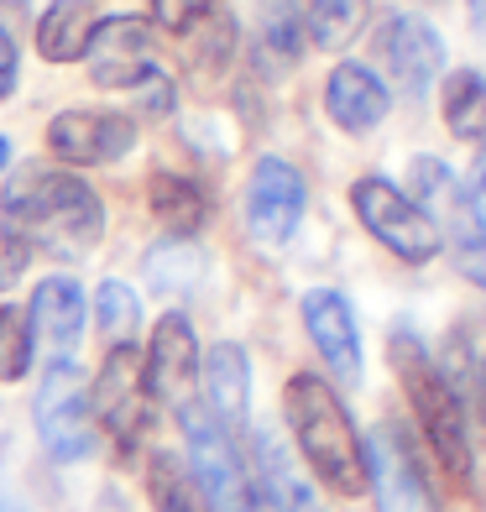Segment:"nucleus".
Here are the masks:
<instances>
[{
	"instance_id": "nucleus-3",
	"label": "nucleus",
	"mask_w": 486,
	"mask_h": 512,
	"mask_svg": "<svg viewBox=\"0 0 486 512\" xmlns=\"http://www.w3.org/2000/svg\"><path fill=\"white\" fill-rule=\"evenodd\" d=\"M387 361L398 371V387L408 392L413 413L429 434V450L434 460L445 465V476L455 486H471V429H466V398L450 387V377L439 371V361L429 356V345L413 335V330H392L387 335Z\"/></svg>"
},
{
	"instance_id": "nucleus-11",
	"label": "nucleus",
	"mask_w": 486,
	"mask_h": 512,
	"mask_svg": "<svg viewBox=\"0 0 486 512\" xmlns=\"http://www.w3.org/2000/svg\"><path fill=\"white\" fill-rule=\"evenodd\" d=\"M136 147V121L121 110H63L48 126V152L68 168H105Z\"/></svg>"
},
{
	"instance_id": "nucleus-23",
	"label": "nucleus",
	"mask_w": 486,
	"mask_h": 512,
	"mask_svg": "<svg viewBox=\"0 0 486 512\" xmlns=\"http://www.w3.org/2000/svg\"><path fill=\"white\" fill-rule=\"evenodd\" d=\"M147 199H152V215L173 230V236H194V230L210 220V199L194 178H178V173H152L147 183Z\"/></svg>"
},
{
	"instance_id": "nucleus-33",
	"label": "nucleus",
	"mask_w": 486,
	"mask_h": 512,
	"mask_svg": "<svg viewBox=\"0 0 486 512\" xmlns=\"http://www.w3.org/2000/svg\"><path fill=\"white\" fill-rule=\"evenodd\" d=\"M0 512H32L27 502H16V497H6V492H0Z\"/></svg>"
},
{
	"instance_id": "nucleus-21",
	"label": "nucleus",
	"mask_w": 486,
	"mask_h": 512,
	"mask_svg": "<svg viewBox=\"0 0 486 512\" xmlns=\"http://www.w3.org/2000/svg\"><path fill=\"white\" fill-rule=\"evenodd\" d=\"M204 267H210V256H204V246L194 236H168V241L147 246V256H142V277L157 293H189V288H199Z\"/></svg>"
},
{
	"instance_id": "nucleus-26",
	"label": "nucleus",
	"mask_w": 486,
	"mask_h": 512,
	"mask_svg": "<svg viewBox=\"0 0 486 512\" xmlns=\"http://www.w3.org/2000/svg\"><path fill=\"white\" fill-rule=\"evenodd\" d=\"M136 324H142V298L121 277H105L95 288V330L110 345H136Z\"/></svg>"
},
{
	"instance_id": "nucleus-24",
	"label": "nucleus",
	"mask_w": 486,
	"mask_h": 512,
	"mask_svg": "<svg viewBox=\"0 0 486 512\" xmlns=\"http://www.w3.org/2000/svg\"><path fill=\"white\" fill-rule=\"evenodd\" d=\"M366 11H372V0H309L304 6V32L314 48H345V42H356L361 27H366Z\"/></svg>"
},
{
	"instance_id": "nucleus-32",
	"label": "nucleus",
	"mask_w": 486,
	"mask_h": 512,
	"mask_svg": "<svg viewBox=\"0 0 486 512\" xmlns=\"http://www.w3.org/2000/svg\"><path fill=\"white\" fill-rule=\"evenodd\" d=\"M466 6H471V21L486 32V0H466Z\"/></svg>"
},
{
	"instance_id": "nucleus-15",
	"label": "nucleus",
	"mask_w": 486,
	"mask_h": 512,
	"mask_svg": "<svg viewBox=\"0 0 486 512\" xmlns=\"http://www.w3.org/2000/svg\"><path fill=\"white\" fill-rule=\"evenodd\" d=\"M298 314H304V330L314 340L319 361L330 366L345 387H356L361 382V330H356V309L345 304V293L309 288L304 304H298Z\"/></svg>"
},
{
	"instance_id": "nucleus-22",
	"label": "nucleus",
	"mask_w": 486,
	"mask_h": 512,
	"mask_svg": "<svg viewBox=\"0 0 486 512\" xmlns=\"http://www.w3.org/2000/svg\"><path fill=\"white\" fill-rule=\"evenodd\" d=\"M147 502H152V512H215L210 502H204L189 460L173 455V450L147 455Z\"/></svg>"
},
{
	"instance_id": "nucleus-19",
	"label": "nucleus",
	"mask_w": 486,
	"mask_h": 512,
	"mask_svg": "<svg viewBox=\"0 0 486 512\" xmlns=\"http://www.w3.org/2000/svg\"><path fill=\"white\" fill-rule=\"evenodd\" d=\"M95 27H100L95 0H53V6L37 16V53L48 63H79Z\"/></svg>"
},
{
	"instance_id": "nucleus-1",
	"label": "nucleus",
	"mask_w": 486,
	"mask_h": 512,
	"mask_svg": "<svg viewBox=\"0 0 486 512\" xmlns=\"http://www.w3.org/2000/svg\"><path fill=\"white\" fill-rule=\"evenodd\" d=\"M0 209H6L11 225L21 230V241L53 251L63 262L89 256L105 236V204L79 173L21 168L16 183L0 194Z\"/></svg>"
},
{
	"instance_id": "nucleus-6",
	"label": "nucleus",
	"mask_w": 486,
	"mask_h": 512,
	"mask_svg": "<svg viewBox=\"0 0 486 512\" xmlns=\"http://www.w3.org/2000/svg\"><path fill=\"white\" fill-rule=\"evenodd\" d=\"M32 424L48 460L58 465H79L95 450V418H89V377L74 356H58L37 382L32 398Z\"/></svg>"
},
{
	"instance_id": "nucleus-13",
	"label": "nucleus",
	"mask_w": 486,
	"mask_h": 512,
	"mask_svg": "<svg viewBox=\"0 0 486 512\" xmlns=\"http://www.w3.org/2000/svg\"><path fill=\"white\" fill-rule=\"evenodd\" d=\"M246 465H251V486L257 497L277 512H324L314 481L304 476L298 455L283 445L277 429H246Z\"/></svg>"
},
{
	"instance_id": "nucleus-8",
	"label": "nucleus",
	"mask_w": 486,
	"mask_h": 512,
	"mask_svg": "<svg viewBox=\"0 0 486 512\" xmlns=\"http://www.w3.org/2000/svg\"><path fill=\"white\" fill-rule=\"evenodd\" d=\"M361 460H366V492L377 497V512H439L408 424H398V418L372 424V434L361 439Z\"/></svg>"
},
{
	"instance_id": "nucleus-34",
	"label": "nucleus",
	"mask_w": 486,
	"mask_h": 512,
	"mask_svg": "<svg viewBox=\"0 0 486 512\" xmlns=\"http://www.w3.org/2000/svg\"><path fill=\"white\" fill-rule=\"evenodd\" d=\"M6 162H11V142H6V136H0V168H6Z\"/></svg>"
},
{
	"instance_id": "nucleus-12",
	"label": "nucleus",
	"mask_w": 486,
	"mask_h": 512,
	"mask_svg": "<svg viewBox=\"0 0 486 512\" xmlns=\"http://www.w3.org/2000/svg\"><path fill=\"white\" fill-rule=\"evenodd\" d=\"M372 48L382 58V68L392 74V84H403L408 95H424V89L439 79V68H445V42H439V32L429 27V21L408 16V11H392Z\"/></svg>"
},
{
	"instance_id": "nucleus-30",
	"label": "nucleus",
	"mask_w": 486,
	"mask_h": 512,
	"mask_svg": "<svg viewBox=\"0 0 486 512\" xmlns=\"http://www.w3.org/2000/svg\"><path fill=\"white\" fill-rule=\"evenodd\" d=\"M455 267L471 277V283H481L486 288V241L476 236V241H466V246H455Z\"/></svg>"
},
{
	"instance_id": "nucleus-29",
	"label": "nucleus",
	"mask_w": 486,
	"mask_h": 512,
	"mask_svg": "<svg viewBox=\"0 0 486 512\" xmlns=\"http://www.w3.org/2000/svg\"><path fill=\"white\" fill-rule=\"evenodd\" d=\"M27 262H32V246L21 241V230L11 225V215L0 209V288H11L21 272H27Z\"/></svg>"
},
{
	"instance_id": "nucleus-20",
	"label": "nucleus",
	"mask_w": 486,
	"mask_h": 512,
	"mask_svg": "<svg viewBox=\"0 0 486 512\" xmlns=\"http://www.w3.org/2000/svg\"><path fill=\"white\" fill-rule=\"evenodd\" d=\"M439 110H445V126L455 142L486 152V79L476 68L445 74V84H439Z\"/></svg>"
},
{
	"instance_id": "nucleus-16",
	"label": "nucleus",
	"mask_w": 486,
	"mask_h": 512,
	"mask_svg": "<svg viewBox=\"0 0 486 512\" xmlns=\"http://www.w3.org/2000/svg\"><path fill=\"white\" fill-rule=\"evenodd\" d=\"M147 387H152V403H183V392L194 387L199 377V340H194V324L189 314H162L152 324V345H147Z\"/></svg>"
},
{
	"instance_id": "nucleus-10",
	"label": "nucleus",
	"mask_w": 486,
	"mask_h": 512,
	"mask_svg": "<svg viewBox=\"0 0 486 512\" xmlns=\"http://www.w3.org/2000/svg\"><path fill=\"white\" fill-rule=\"evenodd\" d=\"M152 408V387H147V366L136 345H110L100 371L89 377V418L115 439V445H131L147 424Z\"/></svg>"
},
{
	"instance_id": "nucleus-9",
	"label": "nucleus",
	"mask_w": 486,
	"mask_h": 512,
	"mask_svg": "<svg viewBox=\"0 0 486 512\" xmlns=\"http://www.w3.org/2000/svg\"><path fill=\"white\" fill-rule=\"evenodd\" d=\"M304 209H309L304 173L283 157H257V168L246 178V236L267 251H283L304 225Z\"/></svg>"
},
{
	"instance_id": "nucleus-31",
	"label": "nucleus",
	"mask_w": 486,
	"mask_h": 512,
	"mask_svg": "<svg viewBox=\"0 0 486 512\" xmlns=\"http://www.w3.org/2000/svg\"><path fill=\"white\" fill-rule=\"evenodd\" d=\"M16 89V37L0 27V100Z\"/></svg>"
},
{
	"instance_id": "nucleus-17",
	"label": "nucleus",
	"mask_w": 486,
	"mask_h": 512,
	"mask_svg": "<svg viewBox=\"0 0 486 512\" xmlns=\"http://www.w3.org/2000/svg\"><path fill=\"white\" fill-rule=\"evenodd\" d=\"M27 324H32V340H42L58 356H74V345L84 340V288L74 277H42L32 304H27Z\"/></svg>"
},
{
	"instance_id": "nucleus-7",
	"label": "nucleus",
	"mask_w": 486,
	"mask_h": 512,
	"mask_svg": "<svg viewBox=\"0 0 486 512\" xmlns=\"http://www.w3.org/2000/svg\"><path fill=\"white\" fill-rule=\"evenodd\" d=\"M351 209H356V220L366 225V236L382 241L408 267H424V262H434V256L445 251L434 220L424 215V204L408 199L398 183H387V178H356L351 183Z\"/></svg>"
},
{
	"instance_id": "nucleus-5",
	"label": "nucleus",
	"mask_w": 486,
	"mask_h": 512,
	"mask_svg": "<svg viewBox=\"0 0 486 512\" xmlns=\"http://www.w3.org/2000/svg\"><path fill=\"white\" fill-rule=\"evenodd\" d=\"M178 429L189 439V471L199 481L204 502L215 512H257L262 497L251 486L246 450L236 445V434H225L199 403H178Z\"/></svg>"
},
{
	"instance_id": "nucleus-28",
	"label": "nucleus",
	"mask_w": 486,
	"mask_h": 512,
	"mask_svg": "<svg viewBox=\"0 0 486 512\" xmlns=\"http://www.w3.org/2000/svg\"><path fill=\"white\" fill-rule=\"evenodd\" d=\"M210 11H215V0H152V21L173 37H189Z\"/></svg>"
},
{
	"instance_id": "nucleus-14",
	"label": "nucleus",
	"mask_w": 486,
	"mask_h": 512,
	"mask_svg": "<svg viewBox=\"0 0 486 512\" xmlns=\"http://www.w3.org/2000/svg\"><path fill=\"white\" fill-rule=\"evenodd\" d=\"M199 408L215 418L225 434H246L251 429V361L236 340H215L210 351L199 356Z\"/></svg>"
},
{
	"instance_id": "nucleus-25",
	"label": "nucleus",
	"mask_w": 486,
	"mask_h": 512,
	"mask_svg": "<svg viewBox=\"0 0 486 512\" xmlns=\"http://www.w3.org/2000/svg\"><path fill=\"white\" fill-rule=\"evenodd\" d=\"M257 58H272L277 68L304 58V6H298V0H267L262 6Z\"/></svg>"
},
{
	"instance_id": "nucleus-27",
	"label": "nucleus",
	"mask_w": 486,
	"mask_h": 512,
	"mask_svg": "<svg viewBox=\"0 0 486 512\" xmlns=\"http://www.w3.org/2000/svg\"><path fill=\"white\" fill-rule=\"evenodd\" d=\"M32 324H27V309L6 304L0 309V382H21L32 371Z\"/></svg>"
},
{
	"instance_id": "nucleus-18",
	"label": "nucleus",
	"mask_w": 486,
	"mask_h": 512,
	"mask_svg": "<svg viewBox=\"0 0 486 512\" xmlns=\"http://www.w3.org/2000/svg\"><path fill=\"white\" fill-rule=\"evenodd\" d=\"M324 110L345 136H366L387 115V84L366 63H335L324 79Z\"/></svg>"
},
{
	"instance_id": "nucleus-4",
	"label": "nucleus",
	"mask_w": 486,
	"mask_h": 512,
	"mask_svg": "<svg viewBox=\"0 0 486 512\" xmlns=\"http://www.w3.org/2000/svg\"><path fill=\"white\" fill-rule=\"evenodd\" d=\"M84 58H89V79H95L100 89H136L152 115H168L173 84L157 68L147 21H136V16H100V27H95V37H89Z\"/></svg>"
},
{
	"instance_id": "nucleus-2",
	"label": "nucleus",
	"mask_w": 486,
	"mask_h": 512,
	"mask_svg": "<svg viewBox=\"0 0 486 512\" xmlns=\"http://www.w3.org/2000/svg\"><path fill=\"white\" fill-rule=\"evenodd\" d=\"M283 413L293 429V445L304 450V460L314 465V476L330 486L335 497H361L366 492V460H361V434L345 413L340 392L314 377V371H298L283 387Z\"/></svg>"
}]
</instances>
